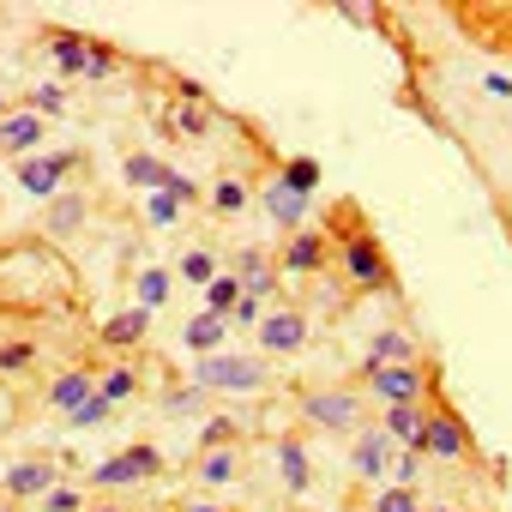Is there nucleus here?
Returning <instances> with one entry per match:
<instances>
[{"instance_id": "obj_22", "label": "nucleus", "mask_w": 512, "mask_h": 512, "mask_svg": "<svg viewBox=\"0 0 512 512\" xmlns=\"http://www.w3.org/2000/svg\"><path fill=\"white\" fill-rule=\"evenodd\" d=\"M91 217V205H85V193H55L49 199V235H79V223Z\"/></svg>"}, {"instance_id": "obj_44", "label": "nucleus", "mask_w": 512, "mask_h": 512, "mask_svg": "<svg viewBox=\"0 0 512 512\" xmlns=\"http://www.w3.org/2000/svg\"><path fill=\"white\" fill-rule=\"evenodd\" d=\"M187 512H223V506H211V500H187Z\"/></svg>"}, {"instance_id": "obj_38", "label": "nucleus", "mask_w": 512, "mask_h": 512, "mask_svg": "<svg viewBox=\"0 0 512 512\" xmlns=\"http://www.w3.org/2000/svg\"><path fill=\"white\" fill-rule=\"evenodd\" d=\"M61 109H67V91H61V85H37V91H31V115H37V121H43V115L55 121Z\"/></svg>"}, {"instance_id": "obj_20", "label": "nucleus", "mask_w": 512, "mask_h": 512, "mask_svg": "<svg viewBox=\"0 0 512 512\" xmlns=\"http://www.w3.org/2000/svg\"><path fill=\"white\" fill-rule=\"evenodd\" d=\"M422 422H428V404H392V410H380V428H386L392 446H410L422 434Z\"/></svg>"}, {"instance_id": "obj_19", "label": "nucleus", "mask_w": 512, "mask_h": 512, "mask_svg": "<svg viewBox=\"0 0 512 512\" xmlns=\"http://www.w3.org/2000/svg\"><path fill=\"white\" fill-rule=\"evenodd\" d=\"M223 338H229V320H217V314H193L187 332H181V344H187L193 356H217Z\"/></svg>"}, {"instance_id": "obj_16", "label": "nucleus", "mask_w": 512, "mask_h": 512, "mask_svg": "<svg viewBox=\"0 0 512 512\" xmlns=\"http://www.w3.org/2000/svg\"><path fill=\"white\" fill-rule=\"evenodd\" d=\"M266 211H272V223H278V229H290V235H296V229H302V217H308V199L278 175V181L266 187Z\"/></svg>"}, {"instance_id": "obj_3", "label": "nucleus", "mask_w": 512, "mask_h": 512, "mask_svg": "<svg viewBox=\"0 0 512 512\" xmlns=\"http://www.w3.org/2000/svg\"><path fill=\"white\" fill-rule=\"evenodd\" d=\"M302 422L320 434H356L362 428V392L356 386H314V392H302Z\"/></svg>"}, {"instance_id": "obj_2", "label": "nucleus", "mask_w": 512, "mask_h": 512, "mask_svg": "<svg viewBox=\"0 0 512 512\" xmlns=\"http://www.w3.org/2000/svg\"><path fill=\"white\" fill-rule=\"evenodd\" d=\"M193 386H205V392H266L272 374H266L260 356H229V350H217V356H199L193 362Z\"/></svg>"}, {"instance_id": "obj_9", "label": "nucleus", "mask_w": 512, "mask_h": 512, "mask_svg": "<svg viewBox=\"0 0 512 512\" xmlns=\"http://www.w3.org/2000/svg\"><path fill=\"white\" fill-rule=\"evenodd\" d=\"M260 350H266V356H296V350H308V314H302V308H272V314L260 320Z\"/></svg>"}, {"instance_id": "obj_8", "label": "nucleus", "mask_w": 512, "mask_h": 512, "mask_svg": "<svg viewBox=\"0 0 512 512\" xmlns=\"http://www.w3.org/2000/svg\"><path fill=\"white\" fill-rule=\"evenodd\" d=\"M79 169V151H49V157H25L19 163V187L25 193H37V199H55L61 193V181Z\"/></svg>"}, {"instance_id": "obj_31", "label": "nucleus", "mask_w": 512, "mask_h": 512, "mask_svg": "<svg viewBox=\"0 0 512 512\" xmlns=\"http://www.w3.org/2000/svg\"><path fill=\"white\" fill-rule=\"evenodd\" d=\"M175 272H181V284H193V290H205V284L217 278V260H211V253H205V247H187Z\"/></svg>"}, {"instance_id": "obj_11", "label": "nucleus", "mask_w": 512, "mask_h": 512, "mask_svg": "<svg viewBox=\"0 0 512 512\" xmlns=\"http://www.w3.org/2000/svg\"><path fill=\"white\" fill-rule=\"evenodd\" d=\"M235 284H241V296H253V302L278 296V260H272L266 247H241V253H235Z\"/></svg>"}, {"instance_id": "obj_7", "label": "nucleus", "mask_w": 512, "mask_h": 512, "mask_svg": "<svg viewBox=\"0 0 512 512\" xmlns=\"http://www.w3.org/2000/svg\"><path fill=\"white\" fill-rule=\"evenodd\" d=\"M326 266H332V235H320V229H296L278 247V278H314Z\"/></svg>"}, {"instance_id": "obj_18", "label": "nucleus", "mask_w": 512, "mask_h": 512, "mask_svg": "<svg viewBox=\"0 0 512 512\" xmlns=\"http://www.w3.org/2000/svg\"><path fill=\"white\" fill-rule=\"evenodd\" d=\"M97 392V374H85V368H67L55 386H49V410H61V416H73L85 398Z\"/></svg>"}, {"instance_id": "obj_14", "label": "nucleus", "mask_w": 512, "mask_h": 512, "mask_svg": "<svg viewBox=\"0 0 512 512\" xmlns=\"http://www.w3.org/2000/svg\"><path fill=\"white\" fill-rule=\"evenodd\" d=\"M145 338H151V314H145V308H127V314H115V320L97 326V344H103V350H133V344H145Z\"/></svg>"}, {"instance_id": "obj_21", "label": "nucleus", "mask_w": 512, "mask_h": 512, "mask_svg": "<svg viewBox=\"0 0 512 512\" xmlns=\"http://www.w3.org/2000/svg\"><path fill=\"white\" fill-rule=\"evenodd\" d=\"M121 175H127V187H139V193H163L169 163H163V157H151V151H133V157L121 163Z\"/></svg>"}, {"instance_id": "obj_17", "label": "nucleus", "mask_w": 512, "mask_h": 512, "mask_svg": "<svg viewBox=\"0 0 512 512\" xmlns=\"http://www.w3.org/2000/svg\"><path fill=\"white\" fill-rule=\"evenodd\" d=\"M169 127H175L181 139H205V133L217 127V109H211V97H181V103H175V115H169Z\"/></svg>"}, {"instance_id": "obj_23", "label": "nucleus", "mask_w": 512, "mask_h": 512, "mask_svg": "<svg viewBox=\"0 0 512 512\" xmlns=\"http://www.w3.org/2000/svg\"><path fill=\"white\" fill-rule=\"evenodd\" d=\"M278 470H284V488L290 494H308L314 488V470H308V446L302 440H278Z\"/></svg>"}, {"instance_id": "obj_41", "label": "nucleus", "mask_w": 512, "mask_h": 512, "mask_svg": "<svg viewBox=\"0 0 512 512\" xmlns=\"http://www.w3.org/2000/svg\"><path fill=\"white\" fill-rule=\"evenodd\" d=\"M163 193H169L175 205H199V181H187L181 169H169V181H163Z\"/></svg>"}, {"instance_id": "obj_32", "label": "nucleus", "mask_w": 512, "mask_h": 512, "mask_svg": "<svg viewBox=\"0 0 512 512\" xmlns=\"http://www.w3.org/2000/svg\"><path fill=\"white\" fill-rule=\"evenodd\" d=\"M97 392H103L109 404H127V398L139 392V374H133V368L121 362V368H109V374H97Z\"/></svg>"}, {"instance_id": "obj_43", "label": "nucleus", "mask_w": 512, "mask_h": 512, "mask_svg": "<svg viewBox=\"0 0 512 512\" xmlns=\"http://www.w3.org/2000/svg\"><path fill=\"white\" fill-rule=\"evenodd\" d=\"M260 320H266V314H260V302H253V296H241V302L229 308V326H235V332H241V326H260Z\"/></svg>"}, {"instance_id": "obj_26", "label": "nucleus", "mask_w": 512, "mask_h": 512, "mask_svg": "<svg viewBox=\"0 0 512 512\" xmlns=\"http://www.w3.org/2000/svg\"><path fill=\"white\" fill-rule=\"evenodd\" d=\"M241 434H247V422L241 416H205V428H199V452H223V446H241Z\"/></svg>"}, {"instance_id": "obj_13", "label": "nucleus", "mask_w": 512, "mask_h": 512, "mask_svg": "<svg viewBox=\"0 0 512 512\" xmlns=\"http://www.w3.org/2000/svg\"><path fill=\"white\" fill-rule=\"evenodd\" d=\"M43 139H49V127H43L31 109H19V115H7V121H0V157H19V163H25V157L43 145Z\"/></svg>"}, {"instance_id": "obj_25", "label": "nucleus", "mask_w": 512, "mask_h": 512, "mask_svg": "<svg viewBox=\"0 0 512 512\" xmlns=\"http://www.w3.org/2000/svg\"><path fill=\"white\" fill-rule=\"evenodd\" d=\"M368 362L374 368H398V362H416V344H410V332H374V344H368Z\"/></svg>"}, {"instance_id": "obj_40", "label": "nucleus", "mask_w": 512, "mask_h": 512, "mask_svg": "<svg viewBox=\"0 0 512 512\" xmlns=\"http://www.w3.org/2000/svg\"><path fill=\"white\" fill-rule=\"evenodd\" d=\"M145 217H151V223H157V229H169V223H175V217H181V205H175V199H169V193H145Z\"/></svg>"}, {"instance_id": "obj_42", "label": "nucleus", "mask_w": 512, "mask_h": 512, "mask_svg": "<svg viewBox=\"0 0 512 512\" xmlns=\"http://www.w3.org/2000/svg\"><path fill=\"white\" fill-rule=\"evenodd\" d=\"M43 512H85V500H79V488H61V482H55V488L43 494Z\"/></svg>"}, {"instance_id": "obj_27", "label": "nucleus", "mask_w": 512, "mask_h": 512, "mask_svg": "<svg viewBox=\"0 0 512 512\" xmlns=\"http://www.w3.org/2000/svg\"><path fill=\"white\" fill-rule=\"evenodd\" d=\"M205 404H211V392L205 386H169L163 392V416H175V422H187V416H205Z\"/></svg>"}, {"instance_id": "obj_1", "label": "nucleus", "mask_w": 512, "mask_h": 512, "mask_svg": "<svg viewBox=\"0 0 512 512\" xmlns=\"http://www.w3.org/2000/svg\"><path fill=\"white\" fill-rule=\"evenodd\" d=\"M338 272H344V284L350 290H362V296H380V290H392L398 278H392V260H386V241L374 235V229H350V235H338Z\"/></svg>"}, {"instance_id": "obj_37", "label": "nucleus", "mask_w": 512, "mask_h": 512, "mask_svg": "<svg viewBox=\"0 0 512 512\" xmlns=\"http://www.w3.org/2000/svg\"><path fill=\"white\" fill-rule=\"evenodd\" d=\"M37 362V344L31 338H13V344H0V374H25Z\"/></svg>"}, {"instance_id": "obj_36", "label": "nucleus", "mask_w": 512, "mask_h": 512, "mask_svg": "<svg viewBox=\"0 0 512 512\" xmlns=\"http://www.w3.org/2000/svg\"><path fill=\"white\" fill-rule=\"evenodd\" d=\"M109 416H115V404H109L103 392H91V398H85V404H79V410L67 416V428H103Z\"/></svg>"}, {"instance_id": "obj_6", "label": "nucleus", "mask_w": 512, "mask_h": 512, "mask_svg": "<svg viewBox=\"0 0 512 512\" xmlns=\"http://www.w3.org/2000/svg\"><path fill=\"white\" fill-rule=\"evenodd\" d=\"M151 476H163V452L151 440H133L127 452H115V458H103L91 470L97 488H133V482H151Z\"/></svg>"}, {"instance_id": "obj_39", "label": "nucleus", "mask_w": 512, "mask_h": 512, "mask_svg": "<svg viewBox=\"0 0 512 512\" xmlns=\"http://www.w3.org/2000/svg\"><path fill=\"white\" fill-rule=\"evenodd\" d=\"M416 476H422V452L398 446V452H392V482H398V488H416Z\"/></svg>"}, {"instance_id": "obj_35", "label": "nucleus", "mask_w": 512, "mask_h": 512, "mask_svg": "<svg viewBox=\"0 0 512 512\" xmlns=\"http://www.w3.org/2000/svg\"><path fill=\"white\" fill-rule=\"evenodd\" d=\"M320 175H326V169H320L314 157H290V163H284V181H290V187H296L302 199H308V193L320 187Z\"/></svg>"}, {"instance_id": "obj_45", "label": "nucleus", "mask_w": 512, "mask_h": 512, "mask_svg": "<svg viewBox=\"0 0 512 512\" xmlns=\"http://www.w3.org/2000/svg\"><path fill=\"white\" fill-rule=\"evenodd\" d=\"M85 512H127V506H115V500H97V506H85Z\"/></svg>"}, {"instance_id": "obj_4", "label": "nucleus", "mask_w": 512, "mask_h": 512, "mask_svg": "<svg viewBox=\"0 0 512 512\" xmlns=\"http://www.w3.org/2000/svg\"><path fill=\"white\" fill-rule=\"evenodd\" d=\"M362 386H368V398L380 410H392V404H428V368L422 362H398V368L362 362Z\"/></svg>"}, {"instance_id": "obj_48", "label": "nucleus", "mask_w": 512, "mask_h": 512, "mask_svg": "<svg viewBox=\"0 0 512 512\" xmlns=\"http://www.w3.org/2000/svg\"><path fill=\"white\" fill-rule=\"evenodd\" d=\"M0 512H13V506H0Z\"/></svg>"}, {"instance_id": "obj_24", "label": "nucleus", "mask_w": 512, "mask_h": 512, "mask_svg": "<svg viewBox=\"0 0 512 512\" xmlns=\"http://www.w3.org/2000/svg\"><path fill=\"white\" fill-rule=\"evenodd\" d=\"M49 55L61 61V73H85L91 37H79V31H67V25H55V31H49Z\"/></svg>"}, {"instance_id": "obj_28", "label": "nucleus", "mask_w": 512, "mask_h": 512, "mask_svg": "<svg viewBox=\"0 0 512 512\" xmlns=\"http://www.w3.org/2000/svg\"><path fill=\"white\" fill-rule=\"evenodd\" d=\"M247 199H253V187H247L241 175H223V181L211 187V211H217V217H241Z\"/></svg>"}, {"instance_id": "obj_5", "label": "nucleus", "mask_w": 512, "mask_h": 512, "mask_svg": "<svg viewBox=\"0 0 512 512\" xmlns=\"http://www.w3.org/2000/svg\"><path fill=\"white\" fill-rule=\"evenodd\" d=\"M410 452H422V458H440V464H464V458L476 452V440H470L464 416H452V410L428 404V422H422V434L410 440Z\"/></svg>"}, {"instance_id": "obj_15", "label": "nucleus", "mask_w": 512, "mask_h": 512, "mask_svg": "<svg viewBox=\"0 0 512 512\" xmlns=\"http://www.w3.org/2000/svg\"><path fill=\"white\" fill-rule=\"evenodd\" d=\"M193 482H199V488H229V482H241V446L199 452V458H193Z\"/></svg>"}, {"instance_id": "obj_34", "label": "nucleus", "mask_w": 512, "mask_h": 512, "mask_svg": "<svg viewBox=\"0 0 512 512\" xmlns=\"http://www.w3.org/2000/svg\"><path fill=\"white\" fill-rule=\"evenodd\" d=\"M115 73H121V49L91 37V55H85V79H115Z\"/></svg>"}, {"instance_id": "obj_47", "label": "nucleus", "mask_w": 512, "mask_h": 512, "mask_svg": "<svg viewBox=\"0 0 512 512\" xmlns=\"http://www.w3.org/2000/svg\"><path fill=\"white\" fill-rule=\"evenodd\" d=\"M434 512H458V506H434Z\"/></svg>"}, {"instance_id": "obj_33", "label": "nucleus", "mask_w": 512, "mask_h": 512, "mask_svg": "<svg viewBox=\"0 0 512 512\" xmlns=\"http://www.w3.org/2000/svg\"><path fill=\"white\" fill-rule=\"evenodd\" d=\"M368 512H428V506H422V494H416V488L386 482V488L374 494V506H368Z\"/></svg>"}, {"instance_id": "obj_46", "label": "nucleus", "mask_w": 512, "mask_h": 512, "mask_svg": "<svg viewBox=\"0 0 512 512\" xmlns=\"http://www.w3.org/2000/svg\"><path fill=\"white\" fill-rule=\"evenodd\" d=\"M163 512H187V506H163Z\"/></svg>"}, {"instance_id": "obj_10", "label": "nucleus", "mask_w": 512, "mask_h": 512, "mask_svg": "<svg viewBox=\"0 0 512 512\" xmlns=\"http://www.w3.org/2000/svg\"><path fill=\"white\" fill-rule=\"evenodd\" d=\"M392 452H398V446L386 440V428H380V422H362V428H356V446H350V464H356L368 482L386 488V482H392Z\"/></svg>"}, {"instance_id": "obj_30", "label": "nucleus", "mask_w": 512, "mask_h": 512, "mask_svg": "<svg viewBox=\"0 0 512 512\" xmlns=\"http://www.w3.org/2000/svg\"><path fill=\"white\" fill-rule=\"evenodd\" d=\"M241 302V284H235V272H217L211 284H205V314H217V320H229V308Z\"/></svg>"}, {"instance_id": "obj_12", "label": "nucleus", "mask_w": 512, "mask_h": 512, "mask_svg": "<svg viewBox=\"0 0 512 512\" xmlns=\"http://www.w3.org/2000/svg\"><path fill=\"white\" fill-rule=\"evenodd\" d=\"M55 482H61L55 458H19V464L7 470V506H19V500H43Z\"/></svg>"}, {"instance_id": "obj_29", "label": "nucleus", "mask_w": 512, "mask_h": 512, "mask_svg": "<svg viewBox=\"0 0 512 512\" xmlns=\"http://www.w3.org/2000/svg\"><path fill=\"white\" fill-rule=\"evenodd\" d=\"M169 290H175V278H169L163 266H145V272H139V308H145V314H157V308L169 302Z\"/></svg>"}]
</instances>
